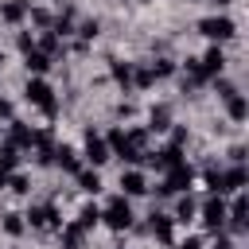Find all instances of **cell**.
Masks as SVG:
<instances>
[{"instance_id": "22", "label": "cell", "mask_w": 249, "mask_h": 249, "mask_svg": "<svg viewBox=\"0 0 249 249\" xmlns=\"http://www.w3.org/2000/svg\"><path fill=\"white\" fill-rule=\"evenodd\" d=\"M183 249H202V241H198V237H191V241H183Z\"/></svg>"}, {"instance_id": "21", "label": "cell", "mask_w": 249, "mask_h": 249, "mask_svg": "<svg viewBox=\"0 0 249 249\" xmlns=\"http://www.w3.org/2000/svg\"><path fill=\"white\" fill-rule=\"evenodd\" d=\"M12 191H19V195H23V191H27V179H23V175H12Z\"/></svg>"}, {"instance_id": "16", "label": "cell", "mask_w": 249, "mask_h": 249, "mask_svg": "<svg viewBox=\"0 0 249 249\" xmlns=\"http://www.w3.org/2000/svg\"><path fill=\"white\" fill-rule=\"evenodd\" d=\"M152 233L167 241V237H171V226H167V218H160V222H152Z\"/></svg>"}, {"instance_id": "17", "label": "cell", "mask_w": 249, "mask_h": 249, "mask_svg": "<svg viewBox=\"0 0 249 249\" xmlns=\"http://www.w3.org/2000/svg\"><path fill=\"white\" fill-rule=\"evenodd\" d=\"M152 128H167V109H156L152 113Z\"/></svg>"}, {"instance_id": "13", "label": "cell", "mask_w": 249, "mask_h": 249, "mask_svg": "<svg viewBox=\"0 0 249 249\" xmlns=\"http://www.w3.org/2000/svg\"><path fill=\"white\" fill-rule=\"evenodd\" d=\"M78 183H82V191H89V195H97V191H101L97 171H82V175H78Z\"/></svg>"}, {"instance_id": "5", "label": "cell", "mask_w": 249, "mask_h": 249, "mask_svg": "<svg viewBox=\"0 0 249 249\" xmlns=\"http://www.w3.org/2000/svg\"><path fill=\"white\" fill-rule=\"evenodd\" d=\"M86 160H89V163H105V160H109V144H105L101 136H93V132L86 136Z\"/></svg>"}, {"instance_id": "4", "label": "cell", "mask_w": 249, "mask_h": 249, "mask_svg": "<svg viewBox=\"0 0 249 249\" xmlns=\"http://www.w3.org/2000/svg\"><path fill=\"white\" fill-rule=\"evenodd\" d=\"M187 187H191V167L175 163V167H171V175L163 179V187H160V191H163V195H171V191H187Z\"/></svg>"}, {"instance_id": "20", "label": "cell", "mask_w": 249, "mask_h": 249, "mask_svg": "<svg viewBox=\"0 0 249 249\" xmlns=\"http://www.w3.org/2000/svg\"><path fill=\"white\" fill-rule=\"evenodd\" d=\"M78 241H82V230H78V226H74V230H66V245H70V249H78Z\"/></svg>"}, {"instance_id": "3", "label": "cell", "mask_w": 249, "mask_h": 249, "mask_svg": "<svg viewBox=\"0 0 249 249\" xmlns=\"http://www.w3.org/2000/svg\"><path fill=\"white\" fill-rule=\"evenodd\" d=\"M27 101H35V105H43L47 113H54V97H51V86H47L43 78H31V82H27Z\"/></svg>"}, {"instance_id": "18", "label": "cell", "mask_w": 249, "mask_h": 249, "mask_svg": "<svg viewBox=\"0 0 249 249\" xmlns=\"http://www.w3.org/2000/svg\"><path fill=\"white\" fill-rule=\"evenodd\" d=\"M97 218H101V214H97V206H86V210H82V226H93Z\"/></svg>"}, {"instance_id": "8", "label": "cell", "mask_w": 249, "mask_h": 249, "mask_svg": "<svg viewBox=\"0 0 249 249\" xmlns=\"http://www.w3.org/2000/svg\"><path fill=\"white\" fill-rule=\"evenodd\" d=\"M54 218H58V214H54L51 206H35V210L27 214V222H31V226H39V230H43V226H54Z\"/></svg>"}, {"instance_id": "9", "label": "cell", "mask_w": 249, "mask_h": 249, "mask_svg": "<svg viewBox=\"0 0 249 249\" xmlns=\"http://www.w3.org/2000/svg\"><path fill=\"white\" fill-rule=\"evenodd\" d=\"M0 16H4L8 23H19V19L27 16V4H23V0H12V4H4V8H0Z\"/></svg>"}, {"instance_id": "12", "label": "cell", "mask_w": 249, "mask_h": 249, "mask_svg": "<svg viewBox=\"0 0 249 249\" xmlns=\"http://www.w3.org/2000/svg\"><path fill=\"white\" fill-rule=\"evenodd\" d=\"M113 78L128 89V86H132V62H117V66H113Z\"/></svg>"}, {"instance_id": "23", "label": "cell", "mask_w": 249, "mask_h": 249, "mask_svg": "<svg viewBox=\"0 0 249 249\" xmlns=\"http://www.w3.org/2000/svg\"><path fill=\"white\" fill-rule=\"evenodd\" d=\"M210 4H218V8H226V4H230V0H210Z\"/></svg>"}, {"instance_id": "15", "label": "cell", "mask_w": 249, "mask_h": 249, "mask_svg": "<svg viewBox=\"0 0 249 249\" xmlns=\"http://www.w3.org/2000/svg\"><path fill=\"white\" fill-rule=\"evenodd\" d=\"M175 218H179V222H191V218H195V202H191V198H179V206H175Z\"/></svg>"}, {"instance_id": "14", "label": "cell", "mask_w": 249, "mask_h": 249, "mask_svg": "<svg viewBox=\"0 0 249 249\" xmlns=\"http://www.w3.org/2000/svg\"><path fill=\"white\" fill-rule=\"evenodd\" d=\"M230 117H233V121L245 117V97H241V93H230Z\"/></svg>"}, {"instance_id": "6", "label": "cell", "mask_w": 249, "mask_h": 249, "mask_svg": "<svg viewBox=\"0 0 249 249\" xmlns=\"http://www.w3.org/2000/svg\"><path fill=\"white\" fill-rule=\"evenodd\" d=\"M121 187H124V195H144L148 191L140 171H121Z\"/></svg>"}, {"instance_id": "7", "label": "cell", "mask_w": 249, "mask_h": 249, "mask_svg": "<svg viewBox=\"0 0 249 249\" xmlns=\"http://www.w3.org/2000/svg\"><path fill=\"white\" fill-rule=\"evenodd\" d=\"M202 218H206L210 230H222V222H226V206H222V202H206V206H202Z\"/></svg>"}, {"instance_id": "1", "label": "cell", "mask_w": 249, "mask_h": 249, "mask_svg": "<svg viewBox=\"0 0 249 249\" xmlns=\"http://www.w3.org/2000/svg\"><path fill=\"white\" fill-rule=\"evenodd\" d=\"M105 222H109L113 230H128V226H132V210H128V202H124V198H113V202L105 206Z\"/></svg>"}, {"instance_id": "2", "label": "cell", "mask_w": 249, "mask_h": 249, "mask_svg": "<svg viewBox=\"0 0 249 249\" xmlns=\"http://www.w3.org/2000/svg\"><path fill=\"white\" fill-rule=\"evenodd\" d=\"M198 31H202L206 39H230V35H233V23H230L226 16H210V19L198 23Z\"/></svg>"}, {"instance_id": "10", "label": "cell", "mask_w": 249, "mask_h": 249, "mask_svg": "<svg viewBox=\"0 0 249 249\" xmlns=\"http://www.w3.org/2000/svg\"><path fill=\"white\" fill-rule=\"evenodd\" d=\"M54 163L66 171H78V152L74 148H54Z\"/></svg>"}, {"instance_id": "19", "label": "cell", "mask_w": 249, "mask_h": 249, "mask_svg": "<svg viewBox=\"0 0 249 249\" xmlns=\"http://www.w3.org/2000/svg\"><path fill=\"white\" fill-rule=\"evenodd\" d=\"M4 230H8V233H19V230H23V222H19V214H8V222H4Z\"/></svg>"}, {"instance_id": "11", "label": "cell", "mask_w": 249, "mask_h": 249, "mask_svg": "<svg viewBox=\"0 0 249 249\" xmlns=\"http://www.w3.org/2000/svg\"><path fill=\"white\" fill-rule=\"evenodd\" d=\"M47 66H51V58H47V51H35V47H31V51H27V70H35V74H43Z\"/></svg>"}]
</instances>
